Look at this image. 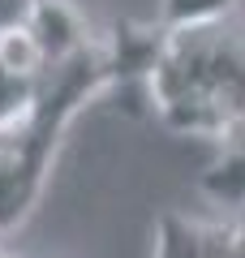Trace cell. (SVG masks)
<instances>
[{
	"label": "cell",
	"instance_id": "1",
	"mask_svg": "<svg viewBox=\"0 0 245 258\" xmlns=\"http://www.w3.org/2000/svg\"><path fill=\"white\" fill-rule=\"evenodd\" d=\"M146 116L176 138L215 147L198 189L224 211H245V18L168 30L142 82Z\"/></svg>",
	"mask_w": 245,
	"mask_h": 258
},
{
	"label": "cell",
	"instance_id": "2",
	"mask_svg": "<svg viewBox=\"0 0 245 258\" xmlns=\"http://www.w3.org/2000/svg\"><path fill=\"white\" fill-rule=\"evenodd\" d=\"M112 78L116 69H112L108 39L95 35L91 43H82L56 64L35 108L0 134V232L18 228L39 207L69 125L91 99H108Z\"/></svg>",
	"mask_w": 245,
	"mask_h": 258
},
{
	"label": "cell",
	"instance_id": "3",
	"mask_svg": "<svg viewBox=\"0 0 245 258\" xmlns=\"http://www.w3.org/2000/svg\"><path fill=\"white\" fill-rule=\"evenodd\" d=\"M91 39L73 0H30L22 18L0 26V134L35 108L52 69Z\"/></svg>",
	"mask_w": 245,
	"mask_h": 258
},
{
	"label": "cell",
	"instance_id": "4",
	"mask_svg": "<svg viewBox=\"0 0 245 258\" xmlns=\"http://www.w3.org/2000/svg\"><path fill=\"white\" fill-rule=\"evenodd\" d=\"M151 258H245V211L185 215L168 207L155 215Z\"/></svg>",
	"mask_w": 245,
	"mask_h": 258
},
{
	"label": "cell",
	"instance_id": "5",
	"mask_svg": "<svg viewBox=\"0 0 245 258\" xmlns=\"http://www.w3.org/2000/svg\"><path fill=\"white\" fill-rule=\"evenodd\" d=\"M236 13V0H159V13L155 22L168 30H185V26H202V22H215Z\"/></svg>",
	"mask_w": 245,
	"mask_h": 258
},
{
	"label": "cell",
	"instance_id": "6",
	"mask_svg": "<svg viewBox=\"0 0 245 258\" xmlns=\"http://www.w3.org/2000/svg\"><path fill=\"white\" fill-rule=\"evenodd\" d=\"M26 5H30V0H0V26H9L13 18H22Z\"/></svg>",
	"mask_w": 245,
	"mask_h": 258
},
{
	"label": "cell",
	"instance_id": "7",
	"mask_svg": "<svg viewBox=\"0 0 245 258\" xmlns=\"http://www.w3.org/2000/svg\"><path fill=\"white\" fill-rule=\"evenodd\" d=\"M0 258H9V254H0Z\"/></svg>",
	"mask_w": 245,
	"mask_h": 258
}]
</instances>
